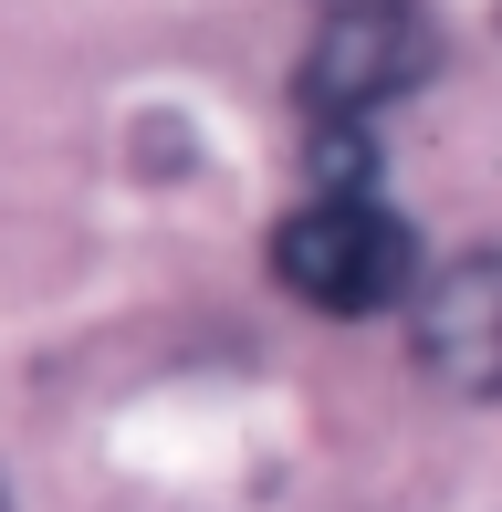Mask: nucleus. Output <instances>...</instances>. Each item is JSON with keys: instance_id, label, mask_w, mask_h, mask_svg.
Instances as JSON below:
<instances>
[{"instance_id": "1", "label": "nucleus", "mask_w": 502, "mask_h": 512, "mask_svg": "<svg viewBox=\"0 0 502 512\" xmlns=\"http://www.w3.org/2000/svg\"><path fill=\"white\" fill-rule=\"evenodd\" d=\"M272 283L304 314L356 324V314H387V304L419 293V241H408V220L377 209L367 189H314L272 230Z\"/></svg>"}, {"instance_id": "2", "label": "nucleus", "mask_w": 502, "mask_h": 512, "mask_svg": "<svg viewBox=\"0 0 502 512\" xmlns=\"http://www.w3.org/2000/svg\"><path fill=\"white\" fill-rule=\"evenodd\" d=\"M429 74H440V21L429 11H408V0H346V11H325L293 95H304L314 126H356V115L419 95Z\"/></svg>"}, {"instance_id": "3", "label": "nucleus", "mask_w": 502, "mask_h": 512, "mask_svg": "<svg viewBox=\"0 0 502 512\" xmlns=\"http://www.w3.org/2000/svg\"><path fill=\"white\" fill-rule=\"evenodd\" d=\"M408 304H419V356L450 387H502V262H450Z\"/></svg>"}]
</instances>
